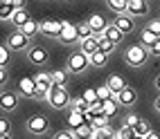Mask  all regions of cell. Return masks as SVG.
<instances>
[{
  "instance_id": "6da1fadb",
  "label": "cell",
  "mask_w": 160,
  "mask_h": 139,
  "mask_svg": "<svg viewBox=\"0 0 160 139\" xmlns=\"http://www.w3.org/2000/svg\"><path fill=\"white\" fill-rule=\"evenodd\" d=\"M149 47H144L142 43H133V45H129L126 47V52H124V61L129 63L131 67H142V65H147V61H149Z\"/></svg>"
},
{
  "instance_id": "7a4b0ae2",
  "label": "cell",
  "mask_w": 160,
  "mask_h": 139,
  "mask_svg": "<svg viewBox=\"0 0 160 139\" xmlns=\"http://www.w3.org/2000/svg\"><path fill=\"white\" fill-rule=\"evenodd\" d=\"M48 103H50L54 110L68 108V105L72 103V97H70L68 88H63V85H52V90H50V94H48Z\"/></svg>"
},
{
  "instance_id": "3957f363",
  "label": "cell",
  "mask_w": 160,
  "mask_h": 139,
  "mask_svg": "<svg viewBox=\"0 0 160 139\" xmlns=\"http://www.w3.org/2000/svg\"><path fill=\"white\" fill-rule=\"evenodd\" d=\"M90 67V56H86L83 52H74L68 58V72H74V74H81Z\"/></svg>"
},
{
  "instance_id": "277c9868",
  "label": "cell",
  "mask_w": 160,
  "mask_h": 139,
  "mask_svg": "<svg viewBox=\"0 0 160 139\" xmlns=\"http://www.w3.org/2000/svg\"><path fill=\"white\" fill-rule=\"evenodd\" d=\"M25 128H27V132H32V135H43V132H48L50 121H48L45 114H32L27 119V123H25Z\"/></svg>"
},
{
  "instance_id": "5b68a950",
  "label": "cell",
  "mask_w": 160,
  "mask_h": 139,
  "mask_svg": "<svg viewBox=\"0 0 160 139\" xmlns=\"http://www.w3.org/2000/svg\"><path fill=\"white\" fill-rule=\"evenodd\" d=\"M7 47L12 49V52H25V49H29L32 45H29V38L23 34V31L16 29V31H12L9 38H7Z\"/></svg>"
},
{
  "instance_id": "8992f818",
  "label": "cell",
  "mask_w": 160,
  "mask_h": 139,
  "mask_svg": "<svg viewBox=\"0 0 160 139\" xmlns=\"http://www.w3.org/2000/svg\"><path fill=\"white\" fill-rule=\"evenodd\" d=\"M48 58H50L48 49L41 47V45H32V47L27 49V61L32 63V65H45Z\"/></svg>"
},
{
  "instance_id": "52a82bcc",
  "label": "cell",
  "mask_w": 160,
  "mask_h": 139,
  "mask_svg": "<svg viewBox=\"0 0 160 139\" xmlns=\"http://www.w3.org/2000/svg\"><path fill=\"white\" fill-rule=\"evenodd\" d=\"M63 20H43L41 23V34H45L50 38H61V31H63Z\"/></svg>"
},
{
  "instance_id": "ba28073f",
  "label": "cell",
  "mask_w": 160,
  "mask_h": 139,
  "mask_svg": "<svg viewBox=\"0 0 160 139\" xmlns=\"http://www.w3.org/2000/svg\"><path fill=\"white\" fill-rule=\"evenodd\" d=\"M113 25L126 36V34H131V31L135 29V20H133L131 14H117V16L113 18Z\"/></svg>"
},
{
  "instance_id": "9c48e42d",
  "label": "cell",
  "mask_w": 160,
  "mask_h": 139,
  "mask_svg": "<svg viewBox=\"0 0 160 139\" xmlns=\"http://www.w3.org/2000/svg\"><path fill=\"white\" fill-rule=\"evenodd\" d=\"M36 79L34 76H23V79H18V85H16V90L18 94H23V97H34V92H36Z\"/></svg>"
},
{
  "instance_id": "30bf717a",
  "label": "cell",
  "mask_w": 160,
  "mask_h": 139,
  "mask_svg": "<svg viewBox=\"0 0 160 139\" xmlns=\"http://www.w3.org/2000/svg\"><path fill=\"white\" fill-rule=\"evenodd\" d=\"M0 108H2L5 112H12L18 108V94L12 92V90H5L2 94H0Z\"/></svg>"
},
{
  "instance_id": "8fae6325",
  "label": "cell",
  "mask_w": 160,
  "mask_h": 139,
  "mask_svg": "<svg viewBox=\"0 0 160 139\" xmlns=\"http://www.w3.org/2000/svg\"><path fill=\"white\" fill-rule=\"evenodd\" d=\"M135 101H138V90L131 88V85H126V88L117 94V103H120V105H126V108H129V105H133Z\"/></svg>"
},
{
  "instance_id": "7c38bea8",
  "label": "cell",
  "mask_w": 160,
  "mask_h": 139,
  "mask_svg": "<svg viewBox=\"0 0 160 139\" xmlns=\"http://www.w3.org/2000/svg\"><path fill=\"white\" fill-rule=\"evenodd\" d=\"M63 31H61V40L63 43H77L79 40V29H77V25H72V23H68V20H63Z\"/></svg>"
},
{
  "instance_id": "4fadbf2b",
  "label": "cell",
  "mask_w": 160,
  "mask_h": 139,
  "mask_svg": "<svg viewBox=\"0 0 160 139\" xmlns=\"http://www.w3.org/2000/svg\"><path fill=\"white\" fill-rule=\"evenodd\" d=\"M129 14L133 18L149 14V0H129Z\"/></svg>"
},
{
  "instance_id": "5bb4252c",
  "label": "cell",
  "mask_w": 160,
  "mask_h": 139,
  "mask_svg": "<svg viewBox=\"0 0 160 139\" xmlns=\"http://www.w3.org/2000/svg\"><path fill=\"white\" fill-rule=\"evenodd\" d=\"M79 52H83L86 56H92L95 52H99V38L97 36H90L86 40H79Z\"/></svg>"
},
{
  "instance_id": "9a60e30c",
  "label": "cell",
  "mask_w": 160,
  "mask_h": 139,
  "mask_svg": "<svg viewBox=\"0 0 160 139\" xmlns=\"http://www.w3.org/2000/svg\"><path fill=\"white\" fill-rule=\"evenodd\" d=\"M88 23H90V27H92V31H95V36H102L104 31H106V27H108V23H106V18H104L102 14H92V16L88 18Z\"/></svg>"
},
{
  "instance_id": "2e32d148",
  "label": "cell",
  "mask_w": 160,
  "mask_h": 139,
  "mask_svg": "<svg viewBox=\"0 0 160 139\" xmlns=\"http://www.w3.org/2000/svg\"><path fill=\"white\" fill-rule=\"evenodd\" d=\"M106 85L113 90V94H120V92L126 88V81H124L122 74H111V76L106 79Z\"/></svg>"
},
{
  "instance_id": "e0dca14e",
  "label": "cell",
  "mask_w": 160,
  "mask_h": 139,
  "mask_svg": "<svg viewBox=\"0 0 160 139\" xmlns=\"http://www.w3.org/2000/svg\"><path fill=\"white\" fill-rule=\"evenodd\" d=\"M106 5H108L111 12L117 14H129V0H106Z\"/></svg>"
},
{
  "instance_id": "ac0fdd59",
  "label": "cell",
  "mask_w": 160,
  "mask_h": 139,
  "mask_svg": "<svg viewBox=\"0 0 160 139\" xmlns=\"http://www.w3.org/2000/svg\"><path fill=\"white\" fill-rule=\"evenodd\" d=\"M36 85H38V88H43V90H52V85H54V83H52V72H38L36 74Z\"/></svg>"
},
{
  "instance_id": "d6986e66",
  "label": "cell",
  "mask_w": 160,
  "mask_h": 139,
  "mask_svg": "<svg viewBox=\"0 0 160 139\" xmlns=\"http://www.w3.org/2000/svg\"><path fill=\"white\" fill-rule=\"evenodd\" d=\"M81 123H86V121H83V114L79 110H70V114H68V130L74 132Z\"/></svg>"
},
{
  "instance_id": "ffe728a7",
  "label": "cell",
  "mask_w": 160,
  "mask_h": 139,
  "mask_svg": "<svg viewBox=\"0 0 160 139\" xmlns=\"http://www.w3.org/2000/svg\"><path fill=\"white\" fill-rule=\"evenodd\" d=\"M74 137H77V139H95V128H92V123H81L77 130H74Z\"/></svg>"
},
{
  "instance_id": "44dd1931",
  "label": "cell",
  "mask_w": 160,
  "mask_h": 139,
  "mask_svg": "<svg viewBox=\"0 0 160 139\" xmlns=\"http://www.w3.org/2000/svg\"><path fill=\"white\" fill-rule=\"evenodd\" d=\"M29 14H27V9L23 7V9H16V14H14V18H12V23L16 25V29H20V27H23V25H27L29 23Z\"/></svg>"
},
{
  "instance_id": "7402d4cb",
  "label": "cell",
  "mask_w": 160,
  "mask_h": 139,
  "mask_svg": "<svg viewBox=\"0 0 160 139\" xmlns=\"http://www.w3.org/2000/svg\"><path fill=\"white\" fill-rule=\"evenodd\" d=\"M104 36H106V38H108V40H113V43H115V45H117V43H120V40L124 38V34H122V31H120V29H117V27H115L113 23H111L108 27H106V31H104Z\"/></svg>"
},
{
  "instance_id": "603a6c76",
  "label": "cell",
  "mask_w": 160,
  "mask_h": 139,
  "mask_svg": "<svg viewBox=\"0 0 160 139\" xmlns=\"http://www.w3.org/2000/svg\"><path fill=\"white\" fill-rule=\"evenodd\" d=\"M20 31L27 36V38H32V36H36L38 31H41V23H36V20H29L27 25H23L20 27Z\"/></svg>"
},
{
  "instance_id": "cb8c5ba5",
  "label": "cell",
  "mask_w": 160,
  "mask_h": 139,
  "mask_svg": "<svg viewBox=\"0 0 160 139\" xmlns=\"http://www.w3.org/2000/svg\"><path fill=\"white\" fill-rule=\"evenodd\" d=\"M92 108V105L83 99V97H77V99H72V103H70V110H79V112H88Z\"/></svg>"
},
{
  "instance_id": "d4e9b609",
  "label": "cell",
  "mask_w": 160,
  "mask_h": 139,
  "mask_svg": "<svg viewBox=\"0 0 160 139\" xmlns=\"http://www.w3.org/2000/svg\"><path fill=\"white\" fill-rule=\"evenodd\" d=\"M77 29H79V40H86V38L95 36V31H92V27H90V23H88V20L79 23V25H77Z\"/></svg>"
},
{
  "instance_id": "484cf974",
  "label": "cell",
  "mask_w": 160,
  "mask_h": 139,
  "mask_svg": "<svg viewBox=\"0 0 160 139\" xmlns=\"http://www.w3.org/2000/svg\"><path fill=\"white\" fill-rule=\"evenodd\" d=\"M97 38H99V52H104V54H113L115 47H117L115 43H113V40H108L104 34H102V36H97Z\"/></svg>"
},
{
  "instance_id": "4316f807",
  "label": "cell",
  "mask_w": 160,
  "mask_h": 139,
  "mask_svg": "<svg viewBox=\"0 0 160 139\" xmlns=\"http://www.w3.org/2000/svg\"><path fill=\"white\" fill-rule=\"evenodd\" d=\"M156 40H158V36H156V34H151V31H149V27H144V29L140 31V43H142L144 47H151Z\"/></svg>"
},
{
  "instance_id": "83f0119b",
  "label": "cell",
  "mask_w": 160,
  "mask_h": 139,
  "mask_svg": "<svg viewBox=\"0 0 160 139\" xmlns=\"http://www.w3.org/2000/svg\"><path fill=\"white\" fill-rule=\"evenodd\" d=\"M106 63H108V54H104V52H95L90 56V65L92 67H104Z\"/></svg>"
},
{
  "instance_id": "f1b7e54d",
  "label": "cell",
  "mask_w": 160,
  "mask_h": 139,
  "mask_svg": "<svg viewBox=\"0 0 160 139\" xmlns=\"http://www.w3.org/2000/svg\"><path fill=\"white\" fill-rule=\"evenodd\" d=\"M52 83L66 88V83H68V70H54V72H52Z\"/></svg>"
},
{
  "instance_id": "f546056e",
  "label": "cell",
  "mask_w": 160,
  "mask_h": 139,
  "mask_svg": "<svg viewBox=\"0 0 160 139\" xmlns=\"http://www.w3.org/2000/svg\"><path fill=\"white\" fill-rule=\"evenodd\" d=\"M95 139H117V130H113V126L95 130Z\"/></svg>"
},
{
  "instance_id": "4dcf8cb0",
  "label": "cell",
  "mask_w": 160,
  "mask_h": 139,
  "mask_svg": "<svg viewBox=\"0 0 160 139\" xmlns=\"http://www.w3.org/2000/svg\"><path fill=\"white\" fill-rule=\"evenodd\" d=\"M16 14V7L12 2H2V9H0V20H12Z\"/></svg>"
},
{
  "instance_id": "1f68e13d",
  "label": "cell",
  "mask_w": 160,
  "mask_h": 139,
  "mask_svg": "<svg viewBox=\"0 0 160 139\" xmlns=\"http://www.w3.org/2000/svg\"><path fill=\"white\" fill-rule=\"evenodd\" d=\"M133 130H135V135H138V137H147L149 132H151V126H149L144 119H140V121L133 126Z\"/></svg>"
},
{
  "instance_id": "d6a6232c",
  "label": "cell",
  "mask_w": 160,
  "mask_h": 139,
  "mask_svg": "<svg viewBox=\"0 0 160 139\" xmlns=\"http://www.w3.org/2000/svg\"><path fill=\"white\" fill-rule=\"evenodd\" d=\"M97 94L102 101H108V99H117V94H113V90L108 88V85H99L97 88Z\"/></svg>"
},
{
  "instance_id": "836d02e7",
  "label": "cell",
  "mask_w": 160,
  "mask_h": 139,
  "mask_svg": "<svg viewBox=\"0 0 160 139\" xmlns=\"http://www.w3.org/2000/svg\"><path fill=\"white\" fill-rule=\"evenodd\" d=\"M108 126H111V117H106L104 112H99V117L95 119L92 128H95V130H102V128H108Z\"/></svg>"
},
{
  "instance_id": "e575fe53",
  "label": "cell",
  "mask_w": 160,
  "mask_h": 139,
  "mask_svg": "<svg viewBox=\"0 0 160 139\" xmlns=\"http://www.w3.org/2000/svg\"><path fill=\"white\" fill-rule=\"evenodd\" d=\"M81 97L86 99L90 105H95V103L99 101V94H97V90H95V88H88V90H83V94H81Z\"/></svg>"
},
{
  "instance_id": "d590c367",
  "label": "cell",
  "mask_w": 160,
  "mask_h": 139,
  "mask_svg": "<svg viewBox=\"0 0 160 139\" xmlns=\"http://www.w3.org/2000/svg\"><path fill=\"white\" fill-rule=\"evenodd\" d=\"M117 137H120V139H135L138 135H135V130L131 126H122L120 130H117Z\"/></svg>"
},
{
  "instance_id": "8d00e7d4",
  "label": "cell",
  "mask_w": 160,
  "mask_h": 139,
  "mask_svg": "<svg viewBox=\"0 0 160 139\" xmlns=\"http://www.w3.org/2000/svg\"><path fill=\"white\" fill-rule=\"evenodd\" d=\"M52 139H77V137H74V132H72V130H68V128H66V130L54 132V137H52Z\"/></svg>"
},
{
  "instance_id": "74e56055",
  "label": "cell",
  "mask_w": 160,
  "mask_h": 139,
  "mask_svg": "<svg viewBox=\"0 0 160 139\" xmlns=\"http://www.w3.org/2000/svg\"><path fill=\"white\" fill-rule=\"evenodd\" d=\"M9 130H12V123H9L7 117H2L0 119V135H9Z\"/></svg>"
},
{
  "instance_id": "f35d334b",
  "label": "cell",
  "mask_w": 160,
  "mask_h": 139,
  "mask_svg": "<svg viewBox=\"0 0 160 139\" xmlns=\"http://www.w3.org/2000/svg\"><path fill=\"white\" fill-rule=\"evenodd\" d=\"M7 63H9V52L2 45V47H0V67H7Z\"/></svg>"
},
{
  "instance_id": "ab89813d",
  "label": "cell",
  "mask_w": 160,
  "mask_h": 139,
  "mask_svg": "<svg viewBox=\"0 0 160 139\" xmlns=\"http://www.w3.org/2000/svg\"><path fill=\"white\" fill-rule=\"evenodd\" d=\"M147 27H149V31H151V34H156V36L160 38V18H158V20H151Z\"/></svg>"
},
{
  "instance_id": "60d3db41",
  "label": "cell",
  "mask_w": 160,
  "mask_h": 139,
  "mask_svg": "<svg viewBox=\"0 0 160 139\" xmlns=\"http://www.w3.org/2000/svg\"><path fill=\"white\" fill-rule=\"evenodd\" d=\"M138 121H140V117H138V114H133V112L124 117V126H131V128H133V126H135Z\"/></svg>"
},
{
  "instance_id": "b9f144b4",
  "label": "cell",
  "mask_w": 160,
  "mask_h": 139,
  "mask_svg": "<svg viewBox=\"0 0 160 139\" xmlns=\"http://www.w3.org/2000/svg\"><path fill=\"white\" fill-rule=\"evenodd\" d=\"M149 54H151V56H156V58H160V38L153 43L151 47H149Z\"/></svg>"
},
{
  "instance_id": "7bdbcfd3",
  "label": "cell",
  "mask_w": 160,
  "mask_h": 139,
  "mask_svg": "<svg viewBox=\"0 0 160 139\" xmlns=\"http://www.w3.org/2000/svg\"><path fill=\"white\" fill-rule=\"evenodd\" d=\"M12 5H14L16 9H23V5H25V0H12Z\"/></svg>"
},
{
  "instance_id": "ee69618b",
  "label": "cell",
  "mask_w": 160,
  "mask_h": 139,
  "mask_svg": "<svg viewBox=\"0 0 160 139\" xmlns=\"http://www.w3.org/2000/svg\"><path fill=\"white\" fill-rule=\"evenodd\" d=\"M0 81H2V83L7 81V70L5 67H0Z\"/></svg>"
},
{
  "instance_id": "f6af8a7d",
  "label": "cell",
  "mask_w": 160,
  "mask_h": 139,
  "mask_svg": "<svg viewBox=\"0 0 160 139\" xmlns=\"http://www.w3.org/2000/svg\"><path fill=\"white\" fill-rule=\"evenodd\" d=\"M144 139H160V135H158V132H153V130H151V132H149V135H147V137H144Z\"/></svg>"
},
{
  "instance_id": "bcb514c9",
  "label": "cell",
  "mask_w": 160,
  "mask_h": 139,
  "mask_svg": "<svg viewBox=\"0 0 160 139\" xmlns=\"http://www.w3.org/2000/svg\"><path fill=\"white\" fill-rule=\"evenodd\" d=\"M153 85H156V90H158V94H160V74L153 79Z\"/></svg>"
},
{
  "instance_id": "7dc6e473",
  "label": "cell",
  "mask_w": 160,
  "mask_h": 139,
  "mask_svg": "<svg viewBox=\"0 0 160 139\" xmlns=\"http://www.w3.org/2000/svg\"><path fill=\"white\" fill-rule=\"evenodd\" d=\"M153 108L160 112V94H158V97H156V101H153Z\"/></svg>"
},
{
  "instance_id": "c3c4849f",
  "label": "cell",
  "mask_w": 160,
  "mask_h": 139,
  "mask_svg": "<svg viewBox=\"0 0 160 139\" xmlns=\"http://www.w3.org/2000/svg\"><path fill=\"white\" fill-rule=\"evenodd\" d=\"M0 139H12V135H0Z\"/></svg>"
},
{
  "instance_id": "681fc988",
  "label": "cell",
  "mask_w": 160,
  "mask_h": 139,
  "mask_svg": "<svg viewBox=\"0 0 160 139\" xmlns=\"http://www.w3.org/2000/svg\"><path fill=\"white\" fill-rule=\"evenodd\" d=\"M2 2H12V0H2Z\"/></svg>"
},
{
  "instance_id": "f907efd6",
  "label": "cell",
  "mask_w": 160,
  "mask_h": 139,
  "mask_svg": "<svg viewBox=\"0 0 160 139\" xmlns=\"http://www.w3.org/2000/svg\"><path fill=\"white\" fill-rule=\"evenodd\" d=\"M135 139H144V137H135Z\"/></svg>"
}]
</instances>
